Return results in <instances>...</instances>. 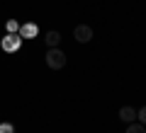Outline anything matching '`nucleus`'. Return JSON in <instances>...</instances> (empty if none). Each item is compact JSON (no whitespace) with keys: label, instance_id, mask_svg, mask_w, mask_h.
<instances>
[{"label":"nucleus","instance_id":"nucleus-2","mask_svg":"<svg viewBox=\"0 0 146 133\" xmlns=\"http://www.w3.org/2000/svg\"><path fill=\"white\" fill-rule=\"evenodd\" d=\"M20 44H22V36L20 34H10V31H7V34L3 36V41H0V46H3L5 53H15L17 48H20Z\"/></svg>","mask_w":146,"mask_h":133},{"label":"nucleus","instance_id":"nucleus-7","mask_svg":"<svg viewBox=\"0 0 146 133\" xmlns=\"http://www.w3.org/2000/svg\"><path fill=\"white\" fill-rule=\"evenodd\" d=\"M127 133H146V126L144 123H127Z\"/></svg>","mask_w":146,"mask_h":133},{"label":"nucleus","instance_id":"nucleus-1","mask_svg":"<svg viewBox=\"0 0 146 133\" xmlns=\"http://www.w3.org/2000/svg\"><path fill=\"white\" fill-rule=\"evenodd\" d=\"M44 58H46V66L51 68V70H61V68L66 66V53H63L58 46L56 48H49Z\"/></svg>","mask_w":146,"mask_h":133},{"label":"nucleus","instance_id":"nucleus-4","mask_svg":"<svg viewBox=\"0 0 146 133\" xmlns=\"http://www.w3.org/2000/svg\"><path fill=\"white\" fill-rule=\"evenodd\" d=\"M36 34H39V27H36L34 22H27V24L20 27V36L22 39H34Z\"/></svg>","mask_w":146,"mask_h":133},{"label":"nucleus","instance_id":"nucleus-9","mask_svg":"<svg viewBox=\"0 0 146 133\" xmlns=\"http://www.w3.org/2000/svg\"><path fill=\"white\" fill-rule=\"evenodd\" d=\"M136 119H139V123H144V126H146V107H141L139 111H136Z\"/></svg>","mask_w":146,"mask_h":133},{"label":"nucleus","instance_id":"nucleus-8","mask_svg":"<svg viewBox=\"0 0 146 133\" xmlns=\"http://www.w3.org/2000/svg\"><path fill=\"white\" fill-rule=\"evenodd\" d=\"M7 31H10V34H17V31H20V24H17L15 20H7Z\"/></svg>","mask_w":146,"mask_h":133},{"label":"nucleus","instance_id":"nucleus-5","mask_svg":"<svg viewBox=\"0 0 146 133\" xmlns=\"http://www.w3.org/2000/svg\"><path fill=\"white\" fill-rule=\"evenodd\" d=\"M44 41H46V46H49V48H56L58 44H61V34H58L56 29H49L46 34H44Z\"/></svg>","mask_w":146,"mask_h":133},{"label":"nucleus","instance_id":"nucleus-6","mask_svg":"<svg viewBox=\"0 0 146 133\" xmlns=\"http://www.w3.org/2000/svg\"><path fill=\"white\" fill-rule=\"evenodd\" d=\"M119 119H122L124 123H131V121L136 119V109H131V107H122V109H119Z\"/></svg>","mask_w":146,"mask_h":133},{"label":"nucleus","instance_id":"nucleus-10","mask_svg":"<svg viewBox=\"0 0 146 133\" xmlns=\"http://www.w3.org/2000/svg\"><path fill=\"white\" fill-rule=\"evenodd\" d=\"M0 133H15V126L12 123H0Z\"/></svg>","mask_w":146,"mask_h":133},{"label":"nucleus","instance_id":"nucleus-3","mask_svg":"<svg viewBox=\"0 0 146 133\" xmlns=\"http://www.w3.org/2000/svg\"><path fill=\"white\" fill-rule=\"evenodd\" d=\"M73 36H76V41H80V44H88V41L93 39V29H90L88 24H78L73 29Z\"/></svg>","mask_w":146,"mask_h":133}]
</instances>
